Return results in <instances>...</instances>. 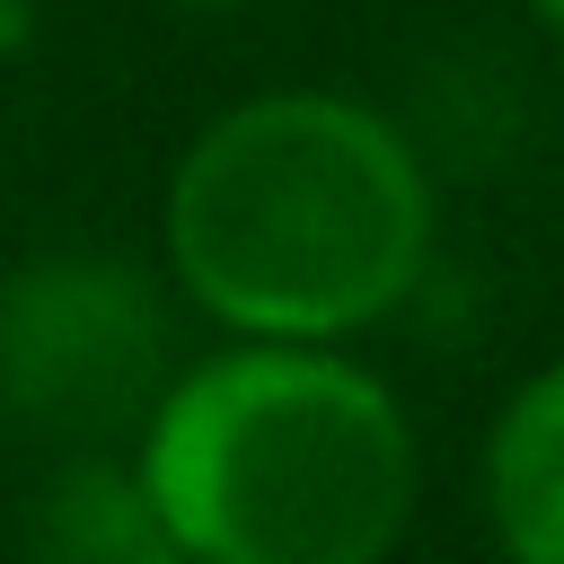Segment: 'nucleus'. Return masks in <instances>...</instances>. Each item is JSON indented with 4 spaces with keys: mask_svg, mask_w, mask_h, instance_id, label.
I'll return each instance as SVG.
<instances>
[{
    "mask_svg": "<svg viewBox=\"0 0 564 564\" xmlns=\"http://www.w3.org/2000/svg\"><path fill=\"white\" fill-rule=\"evenodd\" d=\"M485 529L502 564H564V352L485 423Z\"/></svg>",
    "mask_w": 564,
    "mask_h": 564,
    "instance_id": "obj_5",
    "label": "nucleus"
},
{
    "mask_svg": "<svg viewBox=\"0 0 564 564\" xmlns=\"http://www.w3.org/2000/svg\"><path fill=\"white\" fill-rule=\"evenodd\" d=\"M167 9H247V0H167Z\"/></svg>",
    "mask_w": 564,
    "mask_h": 564,
    "instance_id": "obj_8",
    "label": "nucleus"
},
{
    "mask_svg": "<svg viewBox=\"0 0 564 564\" xmlns=\"http://www.w3.org/2000/svg\"><path fill=\"white\" fill-rule=\"evenodd\" d=\"M35 26H44V9H35V0H0V70H9V62H26Z\"/></svg>",
    "mask_w": 564,
    "mask_h": 564,
    "instance_id": "obj_6",
    "label": "nucleus"
},
{
    "mask_svg": "<svg viewBox=\"0 0 564 564\" xmlns=\"http://www.w3.org/2000/svg\"><path fill=\"white\" fill-rule=\"evenodd\" d=\"M9 564H185V546L150 511L123 449H62L18 511Z\"/></svg>",
    "mask_w": 564,
    "mask_h": 564,
    "instance_id": "obj_4",
    "label": "nucleus"
},
{
    "mask_svg": "<svg viewBox=\"0 0 564 564\" xmlns=\"http://www.w3.org/2000/svg\"><path fill=\"white\" fill-rule=\"evenodd\" d=\"M185 564H388L423 502L405 397L352 344L220 335L123 441Z\"/></svg>",
    "mask_w": 564,
    "mask_h": 564,
    "instance_id": "obj_2",
    "label": "nucleus"
},
{
    "mask_svg": "<svg viewBox=\"0 0 564 564\" xmlns=\"http://www.w3.org/2000/svg\"><path fill=\"white\" fill-rule=\"evenodd\" d=\"M167 273L106 247H44L0 273V414L62 441L115 449L176 370Z\"/></svg>",
    "mask_w": 564,
    "mask_h": 564,
    "instance_id": "obj_3",
    "label": "nucleus"
},
{
    "mask_svg": "<svg viewBox=\"0 0 564 564\" xmlns=\"http://www.w3.org/2000/svg\"><path fill=\"white\" fill-rule=\"evenodd\" d=\"M520 9H529V18H538V26L555 35V44H564V0H520Z\"/></svg>",
    "mask_w": 564,
    "mask_h": 564,
    "instance_id": "obj_7",
    "label": "nucleus"
},
{
    "mask_svg": "<svg viewBox=\"0 0 564 564\" xmlns=\"http://www.w3.org/2000/svg\"><path fill=\"white\" fill-rule=\"evenodd\" d=\"M441 238L414 132L352 88L229 97L167 159L159 273L212 335L352 344L388 326Z\"/></svg>",
    "mask_w": 564,
    "mask_h": 564,
    "instance_id": "obj_1",
    "label": "nucleus"
}]
</instances>
